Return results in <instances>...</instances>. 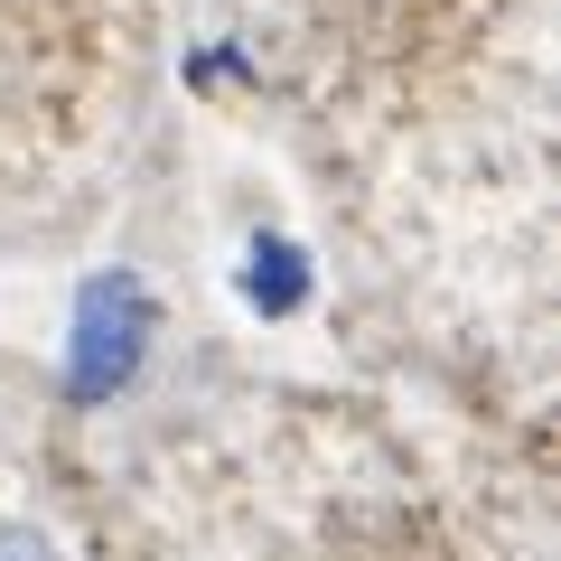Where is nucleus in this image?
I'll return each instance as SVG.
<instances>
[{"instance_id": "nucleus-2", "label": "nucleus", "mask_w": 561, "mask_h": 561, "mask_svg": "<svg viewBox=\"0 0 561 561\" xmlns=\"http://www.w3.org/2000/svg\"><path fill=\"white\" fill-rule=\"evenodd\" d=\"M243 300H253L262 319H290V309L309 300L300 243H280V234H253V243H243Z\"/></svg>"}, {"instance_id": "nucleus-3", "label": "nucleus", "mask_w": 561, "mask_h": 561, "mask_svg": "<svg viewBox=\"0 0 561 561\" xmlns=\"http://www.w3.org/2000/svg\"><path fill=\"white\" fill-rule=\"evenodd\" d=\"M0 561H57V542H47L38 524H20V515H10V524H0Z\"/></svg>"}, {"instance_id": "nucleus-1", "label": "nucleus", "mask_w": 561, "mask_h": 561, "mask_svg": "<svg viewBox=\"0 0 561 561\" xmlns=\"http://www.w3.org/2000/svg\"><path fill=\"white\" fill-rule=\"evenodd\" d=\"M150 337H160V300L131 262L113 272H84L76 319H66V402H113L131 393V375L150 365Z\"/></svg>"}]
</instances>
